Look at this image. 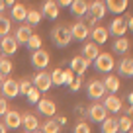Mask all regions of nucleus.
Segmentation results:
<instances>
[{
  "mask_svg": "<svg viewBox=\"0 0 133 133\" xmlns=\"http://www.w3.org/2000/svg\"><path fill=\"white\" fill-rule=\"evenodd\" d=\"M51 39H53V43L57 47H66L72 41L71 28H69V25H55L53 31H51Z\"/></svg>",
  "mask_w": 133,
  "mask_h": 133,
  "instance_id": "obj_1",
  "label": "nucleus"
},
{
  "mask_svg": "<svg viewBox=\"0 0 133 133\" xmlns=\"http://www.w3.org/2000/svg\"><path fill=\"white\" fill-rule=\"evenodd\" d=\"M94 69L100 72H110L114 69V55L112 53H98L94 59Z\"/></svg>",
  "mask_w": 133,
  "mask_h": 133,
  "instance_id": "obj_2",
  "label": "nucleus"
},
{
  "mask_svg": "<svg viewBox=\"0 0 133 133\" xmlns=\"http://www.w3.org/2000/svg\"><path fill=\"white\" fill-rule=\"evenodd\" d=\"M100 104L106 108V112H108V114H117V112H121V108H123V102H121V98H117L116 94L104 96Z\"/></svg>",
  "mask_w": 133,
  "mask_h": 133,
  "instance_id": "obj_3",
  "label": "nucleus"
},
{
  "mask_svg": "<svg viewBox=\"0 0 133 133\" xmlns=\"http://www.w3.org/2000/svg\"><path fill=\"white\" fill-rule=\"evenodd\" d=\"M37 112L43 114V116H47L51 119V117L57 116V104H55L51 98H41L37 102Z\"/></svg>",
  "mask_w": 133,
  "mask_h": 133,
  "instance_id": "obj_4",
  "label": "nucleus"
},
{
  "mask_svg": "<svg viewBox=\"0 0 133 133\" xmlns=\"http://www.w3.org/2000/svg\"><path fill=\"white\" fill-rule=\"evenodd\" d=\"M22 125H24L25 133L39 131V119H37V116L31 114V112H24V114H22Z\"/></svg>",
  "mask_w": 133,
  "mask_h": 133,
  "instance_id": "obj_5",
  "label": "nucleus"
},
{
  "mask_svg": "<svg viewBox=\"0 0 133 133\" xmlns=\"http://www.w3.org/2000/svg\"><path fill=\"white\" fill-rule=\"evenodd\" d=\"M31 84L37 88L39 92H47L51 88V76H49V72H47V71H39L37 75L33 76Z\"/></svg>",
  "mask_w": 133,
  "mask_h": 133,
  "instance_id": "obj_6",
  "label": "nucleus"
},
{
  "mask_svg": "<svg viewBox=\"0 0 133 133\" xmlns=\"http://www.w3.org/2000/svg\"><path fill=\"white\" fill-rule=\"evenodd\" d=\"M69 28H71L72 39H78V41H82V39L90 37V28H88V24H84V22H75V24L69 25Z\"/></svg>",
  "mask_w": 133,
  "mask_h": 133,
  "instance_id": "obj_7",
  "label": "nucleus"
},
{
  "mask_svg": "<svg viewBox=\"0 0 133 133\" xmlns=\"http://www.w3.org/2000/svg\"><path fill=\"white\" fill-rule=\"evenodd\" d=\"M33 35V29H31V25H28V24H20L16 28V31H14V35L12 37L16 39V43H20V45H25L28 43V39Z\"/></svg>",
  "mask_w": 133,
  "mask_h": 133,
  "instance_id": "obj_8",
  "label": "nucleus"
},
{
  "mask_svg": "<svg viewBox=\"0 0 133 133\" xmlns=\"http://www.w3.org/2000/svg\"><path fill=\"white\" fill-rule=\"evenodd\" d=\"M86 92H88V96H90L92 100H100V98L106 96V88H104V84H102V80H98V78H92L90 82H88Z\"/></svg>",
  "mask_w": 133,
  "mask_h": 133,
  "instance_id": "obj_9",
  "label": "nucleus"
},
{
  "mask_svg": "<svg viewBox=\"0 0 133 133\" xmlns=\"http://www.w3.org/2000/svg\"><path fill=\"white\" fill-rule=\"evenodd\" d=\"M49 61H51V57H49V53H47L45 49L33 51L31 63H33V66H35V69H39V71H45V66L49 65Z\"/></svg>",
  "mask_w": 133,
  "mask_h": 133,
  "instance_id": "obj_10",
  "label": "nucleus"
},
{
  "mask_svg": "<svg viewBox=\"0 0 133 133\" xmlns=\"http://www.w3.org/2000/svg\"><path fill=\"white\" fill-rule=\"evenodd\" d=\"M88 117H90L92 121H96V123H102V121L108 117V112H106V108L100 102H94V104L88 108Z\"/></svg>",
  "mask_w": 133,
  "mask_h": 133,
  "instance_id": "obj_11",
  "label": "nucleus"
},
{
  "mask_svg": "<svg viewBox=\"0 0 133 133\" xmlns=\"http://www.w3.org/2000/svg\"><path fill=\"white\" fill-rule=\"evenodd\" d=\"M0 88H2V96H4L6 100H8V98H16V96L20 94V90H18V80L16 78H6L4 82L0 84Z\"/></svg>",
  "mask_w": 133,
  "mask_h": 133,
  "instance_id": "obj_12",
  "label": "nucleus"
},
{
  "mask_svg": "<svg viewBox=\"0 0 133 133\" xmlns=\"http://www.w3.org/2000/svg\"><path fill=\"white\" fill-rule=\"evenodd\" d=\"M4 125L6 129H18L22 125V114L18 110H8L4 114Z\"/></svg>",
  "mask_w": 133,
  "mask_h": 133,
  "instance_id": "obj_13",
  "label": "nucleus"
},
{
  "mask_svg": "<svg viewBox=\"0 0 133 133\" xmlns=\"http://www.w3.org/2000/svg\"><path fill=\"white\" fill-rule=\"evenodd\" d=\"M88 12H90L92 20H102V18L106 16V4L102 2V0H94V2H88Z\"/></svg>",
  "mask_w": 133,
  "mask_h": 133,
  "instance_id": "obj_14",
  "label": "nucleus"
},
{
  "mask_svg": "<svg viewBox=\"0 0 133 133\" xmlns=\"http://www.w3.org/2000/svg\"><path fill=\"white\" fill-rule=\"evenodd\" d=\"M110 31H112L114 35H117V37H123L125 31H127V20L121 18V16L114 18L112 24H110Z\"/></svg>",
  "mask_w": 133,
  "mask_h": 133,
  "instance_id": "obj_15",
  "label": "nucleus"
},
{
  "mask_svg": "<svg viewBox=\"0 0 133 133\" xmlns=\"http://www.w3.org/2000/svg\"><path fill=\"white\" fill-rule=\"evenodd\" d=\"M18 51V43L12 35H6V37H0V53L2 55H14Z\"/></svg>",
  "mask_w": 133,
  "mask_h": 133,
  "instance_id": "obj_16",
  "label": "nucleus"
},
{
  "mask_svg": "<svg viewBox=\"0 0 133 133\" xmlns=\"http://www.w3.org/2000/svg\"><path fill=\"white\" fill-rule=\"evenodd\" d=\"M88 65H90V63H88L86 59H82L80 55H75V57H72V61H71V66H69V69H71V71L75 72L76 76H82V75H84V71L88 69Z\"/></svg>",
  "mask_w": 133,
  "mask_h": 133,
  "instance_id": "obj_17",
  "label": "nucleus"
},
{
  "mask_svg": "<svg viewBox=\"0 0 133 133\" xmlns=\"http://www.w3.org/2000/svg\"><path fill=\"white\" fill-rule=\"evenodd\" d=\"M90 37H92V43L102 45V43L108 41V29H106L104 25H98V28H94L90 31Z\"/></svg>",
  "mask_w": 133,
  "mask_h": 133,
  "instance_id": "obj_18",
  "label": "nucleus"
},
{
  "mask_svg": "<svg viewBox=\"0 0 133 133\" xmlns=\"http://www.w3.org/2000/svg\"><path fill=\"white\" fill-rule=\"evenodd\" d=\"M41 16H47V18H57L59 16V6L55 0H45L41 4Z\"/></svg>",
  "mask_w": 133,
  "mask_h": 133,
  "instance_id": "obj_19",
  "label": "nucleus"
},
{
  "mask_svg": "<svg viewBox=\"0 0 133 133\" xmlns=\"http://www.w3.org/2000/svg\"><path fill=\"white\" fill-rule=\"evenodd\" d=\"M102 84H104L106 92H110V94H116V92L119 90V86H121L119 78H117V76H114V75H108L104 80H102Z\"/></svg>",
  "mask_w": 133,
  "mask_h": 133,
  "instance_id": "obj_20",
  "label": "nucleus"
},
{
  "mask_svg": "<svg viewBox=\"0 0 133 133\" xmlns=\"http://www.w3.org/2000/svg\"><path fill=\"white\" fill-rule=\"evenodd\" d=\"M104 4H106V10H110V12H114V14H121V12H125L129 2L127 0H108Z\"/></svg>",
  "mask_w": 133,
  "mask_h": 133,
  "instance_id": "obj_21",
  "label": "nucleus"
},
{
  "mask_svg": "<svg viewBox=\"0 0 133 133\" xmlns=\"http://www.w3.org/2000/svg\"><path fill=\"white\" fill-rule=\"evenodd\" d=\"M98 51H100V49H98V45H96V43L88 41L86 45L82 47V55H80V57H82V59H86V61L90 63V61H94V59L98 57Z\"/></svg>",
  "mask_w": 133,
  "mask_h": 133,
  "instance_id": "obj_22",
  "label": "nucleus"
},
{
  "mask_svg": "<svg viewBox=\"0 0 133 133\" xmlns=\"http://www.w3.org/2000/svg\"><path fill=\"white\" fill-rule=\"evenodd\" d=\"M117 71H119V75H123V76H131L133 75V59L125 55V57L119 61V65H117Z\"/></svg>",
  "mask_w": 133,
  "mask_h": 133,
  "instance_id": "obj_23",
  "label": "nucleus"
},
{
  "mask_svg": "<svg viewBox=\"0 0 133 133\" xmlns=\"http://www.w3.org/2000/svg\"><path fill=\"white\" fill-rule=\"evenodd\" d=\"M119 127H117V117L108 116L104 121H102V133H117Z\"/></svg>",
  "mask_w": 133,
  "mask_h": 133,
  "instance_id": "obj_24",
  "label": "nucleus"
},
{
  "mask_svg": "<svg viewBox=\"0 0 133 133\" xmlns=\"http://www.w3.org/2000/svg\"><path fill=\"white\" fill-rule=\"evenodd\" d=\"M25 16H28V8H25V4H22V2H16V4L12 6V18L18 22H24Z\"/></svg>",
  "mask_w": 133,
  "mask_h": 133,
  "instance_id": "obj_25",
  "label": "nucleus"
},
{
  "mask_svg": "<svg viewBox=\"0 0 133 133\" xmlns=\"http://www.w3.org/2000/svg\"><path fill=\"white\" fill-rule=\"evenodd\" d=\"M71 10L75 16H84V14H88V2H84V0H72Z\"/></svg>",
  "mask_w": 133,
  "mask_h": 133,
  "instance_id": "obj_26",
  "label": "nucleus"
},
{
  "mask_svg": "<svg viewBox=\"0 0 133 133\" xmlns=\"http://www.w3.org/2000/svg\"><path fill=\"white\" fill-rule=\"evenodd\" d=\"M12 31V20L6 14H0V37H6Z\"/></svg>",
  "mask_w": 133,
  "mask_h": 133,
  "instance_id": "obj_27",
  "label": "nucleus"
},
{
  "mask_svg": "<svg viewBox=\"0 0 133 133\" xmlns=\"http://www.w3.org/2000/svg\"><path fill=\"white\" fill-rule=\"evenodd\" d=\"M129 51V39L125 37H117L114 41V53H119V55H125Z\"/></svg>",
  "mask_w": 133,
  "mask_h": 133,
  "instance_id": "obj_28",
  "label": "nucleus"
},
{
  "mask_svg": "<svg viewBox=\"0 0 133 133\" xmlns=\"http://www.w3.org/2000/svg\"><path fill=\"white\" fill-rule=\"evenodd\" d=\"M41 133H61V125L57 123V121L51 117V119H47L45 123L41 125V129H39Z\"/></svg>",
  "mask_w": 133,
  "mask_h": 133,
  "instance_id": "obj_29",
  "label": "nucleus"
},
{
  "mask_svg": "<svg viewBox=\"0 0 133 133\" xmlns=\"http://www.w3.org/2000/svg\"><path fill=\"white\" fill-rule=\"evenodd\" d=\"M41 12L39 10H28V16H25V20H28V25H35L41 22Z\"/></svg>",
  "mask_w": 133,
  "mask_h": 133,
  "instance_id": "obj_30",
  "label": "nucleus"
},
{
  "mask_svg": "<svg viewBox=\"0 0 133 133\" xmlns=\"http://www.w3.org/2000/svg\"><path fill=\"white\" fill-rule=\"evenodd\" d=\"M131 117L129 116H121V117H117V127H119V131H123V133H127V131H131Z\"/></svg>",
  "mask_w": 133,
  "mask_h": 133,
  "instance_id": "obj_31",
  "label": "nucleus"
},
{
  "mask_svg": "<svg viewBox=\"0 0 133 133\" xmlns=\"http://www.w3.org/2000/svg\"><path fill=\"white\" fill-rule=\"evenodd\" d=\"M12 69H14L12 61H10L8 57H4V55H2V57H0V72H2V75H10V72H12Z\"/></svg>",
  "mask_w": 133,
  "mask_h": 133,
  "instance_id": "obj_32",
  "label": "nucleus"
},
{
  "mask_svg": "<svg viewBox=\"0 0 133 133\" xmlns=\"http://www.w3.org/2000/svg\"><path fill=\"white\" fill-rule=\"evenodd\" d=\"M25 45H28V47H29L31 51H37V49H41L43 41H41V37H39V35H35V33H33L31 37L28 39V43H25Z\"/></svg>",
  "mask_w": 133,
  "mask_h": 133,
  "instance_id": "obj_33",
  "label": "nucleus"
},
{
  "mask_svg": "<svg viewBox=\"0 0 133 133\" xmlns=\"http://www.w3.org/2000/svg\"><path fill=\"white\" fill-rule=\"evenodd\" d=\"M31 86H33V84H31V80H29V78H22V80H18V90H20V94H28Z\"/></svg>",
  "mask_w": 133,
  "mask_h": 133,
  "instance_id": "obj_34",
  "label": "nucleus"
},
{
  "mask_svg": "<svg viewBox=\"0 0 133 133\" xmlns=\"http://www.w3.org/2000/svg\"><path fill=\"white\" fill-rule=\"evenodd\" d=\"M25 96H28V100H29V102H33V104H37L39 100H41V92H39L35 86H31V88H29V92H28Z\"/></svg>",
  "mask_w": 133,
  "mask_h": 133,
  "instance_id": "obj_35",
  "label": "nucleus"
},
{
  "mask_svg": "<svg viewBox=\"0 0 133 133\" xmlns=\"http://www.w3.org/2000/svg\"><path fill=\"white\" fill-rule=\"evenodd\" d=\"M49 76H51V84H57V86L63 84V69H55Z\"/></svg>",
  "mask_w": 133,
  "mask_h": 133,
  "instance_id": "obj_36",
  "label": "nucleus"
},
{
  "mask_svg": "<svg viewBox=\"0 0 133 133\" xmlns=\"http://www.w3.org/2000/svg\"><path fill=\"white\" fill-rule=\"evenodd\" d=\"M75 80V72L71 69H63V84H71Z\"/></svg>",
  "mask_w": 133,
  "mask_h": 133,
  "instance_id": "obj_37",
  "label": "nucleus"
},
{
  "mask_svg": "<svg viewBox=\"0 0 133 133\" xmlns=\"http://www.w3.org/2000/svg\"><path fill=\"white\" fill-rule=\"evenodd\" d=\"M75 133H90V125L86 121H78L75 127Z\"/></svg>",
  "mask_w": 133,
  "mask_h": 133,
  "instance_id": "obj_38",
  "label": "nucleus"
},
{
  "mask_svg": "<svg viewBox=\"0 0 133 133\" xmlns=\"http://www.w3.org/2000/svg\"><path fill=\"white\" fill-rule=\"evenodd\" d=\"M69 86H71V90H72V92H78V90H80V86H82V76H75V80H72Z\"/></svg>",
  "mask_w": 133,
  "mask_h": 133,
  "instance_id": "obj_39",
  "label": "nucleus"
},
{
  "mask_svg": "<svg viewBox=\"0 0 133 133\" xmlns=\"http://www.w3.org/2000/svg\"><path fill=\"white\" fill-rule=\"evenodd\" d=\"M8 110H10V108H8V100H6L2 94H0V116H4Z\"/></svg>",
  "mask_w": 133,
  "mask_h": 133,
  "instance_id": "obj_40",
  "label": "nucleus"
},
{
  "mask_svg": "<svg viewBox=\"0 0 133 133\" xmlns=\"http://www.w3.org/2000/svg\"><path fill=\"white\" fill-rule=\"evenodd\" d=\"M53 119H55V121H57V123H59V125H65V123H66V117H65V116H55V117H53Z\"/></svg>",
  "mask_w": 133,
  "mask_h": 133,
  "instance_id": "obj_41",
  "label": "nucleus"
},
{
  "mask_svg": "<svg viewBox=\"0 0 133 133\" xmlns=\"http://www.w3.org/2000/svg\"><path fill=\"white\" fill-rule=\"evenodd\" d=\"M71 2H72V0H59L57 6H59V8H61V6H71Z\"/></svg>",
  "mask_w": 133,
  "mask_h": 133,
  "instance_id": "obj_42",
  "label": "nucleus"
},
{
  "mask_svg": "<svg viewBox=\"0 0 133 133\" xmlns=\"http://www.w3.org/2000/svg\"><path fill=\"white\" fill-rule=\"evenodd\" d=\"M4 10H6V4L2 2V0H0V14H4Z\"/></svg>",
  "mask_w": 133,
  "mask_h": 133,
  "instance_id": "obj_43",
  "label": "nucleus"
},
{
  "mask_svg": "<svg viewBox=\"0 0 133 133\" xmlns=\"http://www.w3.org/2000/svg\"><path fill=\"white\" fill-rule=\"evenodd\" d=\"M6 131H8V129H6V125L0 121V133H6Z\"/></svg>",
  "mask_w": 133,
  "mask_h": 133,
  "instance_id": "obj_44",
  "label": "nucleus"
},
{
  "mask_svg": "<svg viewBox=\"0 0 133 133\" xmlns=\"http://www.w3.org/2000/svg\"><path fill=\"white\" fill-rule=\"evenodd\" d=\"M127 102H129V106H131V102H133V94H131V92L127 94Z\"/></svg>",
  "mask_w": 133,
  "mask_h": 133,
  "instance_id": "obj_45",
  "label": "nucleus"
},
{
  "mask_svg": "<svg viewBox=\"0 0 133 133\" xmlns=\"http://www.w3.org/2000/svg\"><path fill=\"white\" fill-rule=\"evenodd\" d=\"M4 82V75H2V72H0V84Z\"/></svg>",
  "mask_w": 133,
  "mask_h": 133,
  "instance_id": "obj_46",
  "label": "nucleus"
},
{
  "mask_svg": "<svg viewBox=\"0 0 133 133\" xmlns=\"http://www.w3.org/2000/svg\"><path fill=\"white\" fill-rule=\"evenodd\" d=\"M35 133H41V131H35Z\"/></svg>",
  "mask_w": 133,
  "mask_h": 133,
  "instance_id": "obj_47",
  "label": "nucleus"
},
{
  "mask_svg": "<svg viewBox=\"0 0 133 133\" xmlns=\"http://www.w3.org/2000/svg\"><path fill=\"white\" fill-rule=\"evenodd\" d=\"M127 133H131V131H127Z\"/></svg>",
  "mask_w": 133,
  "mask_h": 133,
  "instance_id": "obj_48",
  "label": "nucleus"
}]
</instances>
